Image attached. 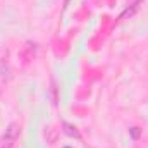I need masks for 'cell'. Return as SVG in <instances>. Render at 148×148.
I'll return each instance as SVG.
<instances>
[{
	"mask_svg": "<svg viewBox=\"0 0 148 148\" xmlns=\"http://www.w3.org/2000/svg\"><path fill=\"white\" fill-rule=\"evenodd\" d=\"M16 141H17V140H14V138L3 136V138H2V141H0V148H14Z\"/></svg>",
	"mask_w": 148,
	"mask_h": 148,
	"instance_id": "6da1fadb",
	"label": "cell"
},
{
	"mask_svg": "<svg viewBox=\"0 0 148 148\" xmlns=\"http://www.w3.org/2000/svg\"><path fill=\"white\" fill-rule=\"evenodd\" d=\"M131 133H133V136H134V138H138V134H140V133H138V127H133V129H131Z\"/></svg>",
	"mask_w": 148,
	"mask_h": 148,
	"instance_id": "277c9868",
	"label": "cell"
},
{
	"mask_svg": "<svg viewBox=\"0 0 148 148\" xmlns=\"http://www.w3.org/2000/svg\"><path fill=\"white\" fill-rule=\"evenodd\" d=\"M140 3H141V0H136V2L133 3V7H131V9H127V10H126V12L122 14V17H127V16H133V14H134V12H136V10L140 9Z\"/></svg>",
	"mask_w": 148,
	"mask_h": 148,
	"instance_id": "7a4b0ae2",
	"label": "cell"
},
{
	"mask_svg": "<svg viewBox=\"0 0 148 148\" xmlns=\"http://www.w3.org/2000/svg\"><path fill=\"white\" fill-rule=\"evenodd\" d=\"M66 148H69V147H66Z\"/></svg>",
	"mask_w": 148,
	"mask_h": 148,
	"instance_id": "5b68a950",
	"label": "cell"
},
{
	"mask_svg": "<svg viewBox=\"0 0 148 148\" xmlns=\"http://www.w3.org/2000/svg\"><path fill=\"white\" fill-rule=\"evenodd\" d=\"M66 126V133L67 134H71V136H76V138H79V133L76 131V127H71V126H67V124H64Z\"/></svg>",
	"mask_w": 148,
	"mask_h": 148,
	"instance_id": "3957f363",
	"label": "cell"
}]
</instances>
